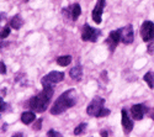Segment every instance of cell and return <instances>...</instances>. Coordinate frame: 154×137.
Wrapping results in <instances>:
<instances>
[{
    "label": "cell",
    "instance_id": "cell-2",
    "mask_svg": "<svg viewBox=\"0 0 154 137\" xmlns=\"http://www.w3.org/2000/svg\"><path fill=\"white\" fill-rule=\"evenodd\" d=\"M75 92L74 89H69L66 93H63L53 104L51 109V114L52 115H60L69 107H73L75 105Z\"/></svg>",
    "mask_w": 154,
    "mask_h": 137
},
{
    "label": "cell",
    "instance_id": "cell-25",
    "mask_svg": "<svg viewBox=\"0 0 154 137\" xmlns=\"http://www.w3.org/2000/svg\"><path fill=\"white\" fill-rule=\"evenodd\" d=\"M5 107H6L5 101L3 100V98H0V111H4V110H5Z\"/></svg>",
    "mask_w": 154,
    "mask_h": 137
},
{
    "label": "cell",
    "instance_id": "cell-28",
    "mask_svg": "<svg viewBox=\"0 0 154 137\" xmlns=\"http://www.w3.org/2000/svg\"><path fill=\"white\" fill-rule=\"evenodd\" d=\"M4 45H5V43H3V42H0V48H2V47H3Z\"/></svg>",
    "mask_w": 154,
    "mask_h": 137
},
{
    "label": "cell",
    "instance_id": "cell-19",
    "mask_svg": "<svg viewBox=\"0 0 154 137\" xmlns=\"http://www.w3.org/2000/svg\"><path fill=\"white\" fill-rule=\"evenodd\" d=\"M10 35V27H4L2 31H0V40H4V39H6V37Z\"/></svg>",
    "mask_w": 154,
    "mask_h": 137
},
{
    "label": "cell",
    "instance_id": "cell-10",
    "mask_svg": "<svg viewBox=\"0 0 154 137\" xmlns=\"http://www.w3.org/2000/svg\"><path fill=\"white\" fill-rule=\"evenodd\" d=\"M121 114H122V126H123V130L126 133H130L133 129V121L130 119L128 116V113L126 109H122L121 110Z\"/></svg>",
    "mask_w": 154,
    "mask_h": 137
},
{
    "label": "cell",
    "instance_id": "cell-18",
    "mask_svg": "<svg viewBox=\"0 0 154 137\" xmlns=\"http://www.w3.org/2000/svg\"><path fill=\"white\" fill-rule=\"evenodd\" d=\"M85 129H86V123H85V122L80 123L79 126H76V127H75V130H74V135H80V133H83V132L85 131Z\"/></svg>",
    "mask_w": 154,
    "mask_h": 137
},
{
    "label": "cell",
    "instance_id": "cell-11",
    "mask_svg": "<svg viewBox=\"0 0 154 137\" xmlns=\"http://www.w3.org/2000/svg\"><path fill=\"white\" fill-rule=\"evenodd\" d=\"M131 113H132V116L134 120H142L144 116V113H146V107L142 104L133 105L131 107Z\"/></svg>",
    "mask_w": 154,
    "mask_h": 137
},
{
    "label": "cell",
    "instance_id": "cell-9",
    "mask_svg": "<svg viewBox=\"0 0 154 137\" xmlns=\"http://www.w3.org/2000/svg\"><path fill=\"white\" fill-rule=\"evenodd\" d=\"M121 42L125 45H131L133 42V27L132 25H127L126 27L121 29Z\"/></svg>",
    "mask_w": 154,
    "mask_h": 137
},
{
    "label": "cell",
    "instance_id": "cell-21",
    "mask_svg": "<svg viewBox=\"0 0 154 137\" xmlns=\"http://www.w3.org/2000/svg\"><path fill=\"white\" fill-rule=\"evenodd\" d=\"M110 114V110L109 109H104L102 107L101 111H100V114H99V117H104V116H107Z\"/></svg>",
    "mask_w": 154,
    "mask_h": 137
},
{
    "label": "cell",
    "instance_id": "cell-14",
    "mask_svg": "<svg viewBox=\"0 0 154 137\" xmlns=\"http://www.w3.org/2000/svg\"><path fill=\"white\" fill-rule=\"evenodd\" d=\"M22 25H23V20L20 15H15L10 21V26L12 29H15V30H20L22 27Z\"/></svg>",
    "mask_w": 154,
    "mask_h": 137
},
{
    "label": "cell",
    "instance_id": "cell-27",
    "mask_svg": "<svg viewBox=\"0 0 154 137\" xmlns=\"http://www.w3.org/2000/svg\"><path fill=\"white\" fill-rule=\"evenodd\" d=\"M101 136H107V132L106 131H102L101 132Z\"/></svg>",
    "mask_w": 154,
    "mask_h": 137
},
{
    "label": "cell",
    "instance_id": "cell-6",
    "mask_svg": "<svg viewBox=\"0 0 154 137\" xmlns=\"http://www.w3.org/2000/svg\"><path fill=\"white\" fill-rule=\"evenodd\" d=\"M140 36L143 41H152L154 39V23L152 21H144L140 26Z\"/></svg>",
    "mask_w": 154,
    "mask_h": 137
},
{
    "label": "cell",
    "instance_id": "cell-7",
    "mask_svg": "<svg viewBox=\"0 0 154 137\" xmlns=\"http://www.w3.org/2000/svg\"><path fill=\"white\" fill-rule=\"evenodd\" d=\"M120 41H121V29L116 30V31H111L109 37L106 39V45H107V47H109V49L111 52L115 51V48L117 47Z\"/></svg>",
    "mask_w": 154,
    "mask_h": 137
},
{
    "label": "cell",
    "instance_id": "cell-1",
    "mask_svg": "<svg viewBox=\"0 0 154 137\" xmlns=\"http://www.w3.org/2000/svg\"><path fill=\"white\" fill-rule=\"evenodd\" d=\"M52 96H53V88L52 86L43 88L42 93H40L38 95L31 98V100L29 103V106L33 111H36V113H43L45 110H47Z\"/></svg>",
    "mask_w": 154,
    "mask_h": 137
},
{
    "label": "cell",
    "instance_id": "cell-23",
    "mask_svg": "<svg viewBox=\"0 0 154 137\" xmlns=\"http://www.w3.org/2000/svg\"><path fill=\"white\" fill-rule=\"evenodd\" d=\"M6 73V66H5V63L2 61L0 62V74H5Z\"/></svg>",
    "mask_w": 154,
    "mask_h": 137
},
{
    "label": "cell",
    "instance_id": "cell-4",
    "mask_svg": "<svg viewBox=\"0 0 154 137\" xmlns=\"http://www.w3.org/2000/svg\"><path fill=\"white\" fill-rule=\"evenodd\" d=\"M63 78H64V73L53 70V72L48 73L46 77H43L42 80H41V83H42V86H43V88H47V86H53L54 84L62 82Z\"/></svg>",
    "mask_w": 154,
    "mask_h": 137
},
{
    "label": "cell",
    "instance_id": "cell-24",
    "mask_svg": "<svg viewBox=\"0 0 154 137\" xmlns=\"http://www.w3.org/2000/svg\"><path fill=\"white\" fill-rule=\"evenodd\" d=\"M47 136H62L59 132H57V131H53V130H49L48 132H47Z\"/></svg>",
    "mask_w": 154,
    "mask_h": 137
},
{
    "label": "cell",
    "instance_id": "cell-13",
    "mask_svg": "<svg viewBox=\"0 0 154 137\" xmlns=\"http://www.w3.org/2000/svg\"><path fill=\"white\" fill-rule=\"evenodd\" d=\"M35 120H36V115H35V113H32V111H25V113H22V115H21V121L25 123V125H30V123Z\"/></svg>",
    "mask_w": 154,
    "mask_h": 137
},
{
    "label": "cell",
    "instance_id": "cell-3",
    "mask_svg": "<svg viewBox=\"0 0 154 137\" xmlns=\"http://www.w3.org/2000/svg\"><path fill=\"white\" fill-rule=\"evenodd\" d=\"M104 103H105V100L102 98L95 96L93 100H91V103L89 104L88 107H86L88 115L89 116H93V117H99V114H100L101 109L104 107Z\"/></svg>",
    "mask_w": 154,
    "mask_h": 137
},
{
    "label": "cell",
    "instance_id": "cell-12",
    "mask_svg": "<svg viewBox=\"0 0 154 137\" xmlns=\"http://www.w3.org/2000/svg\"><path fill=\"white\" fill-rule=\"evenodd\" d=\"M69 76L72 79L79 82L82 80V77H83V70H82V67L80 66H75L73 67L70 70H69Z\"/></svg>",
    "mask_w": 154,
    "mask_h": 137
},
{
    "label": "cell",
    "instance_id": "cell-22",
    "mask_svg": "<svg viewBox=\"0 0 154 137\" xmlns=\"http://www.w3.org/2000/svg\"><path fill=\"white\" fill-rule=\"evenodd\" d=\"M41 125H42V119H38L37 122L35 123V126H33V130L35 131H40L41 130Z\"/></svg>",
    "mask_w": 154,
    "mask_h": 137
},
{
    "label": "cell",
    "instance_id": "cell-15",
    "mask_svg": "<svg viewBox=\"0 0 154 137\" xmlns=\"http://www.w3.org/2000/svg\"><path fill=\"white\" fill-rule=\"evenodd\" d=\"M69 9H70V17H72L73 20H76V19L80 16V14H82V8H80L79 4H73Z\"/></svg>",
    "mask_w": 154,
    "mask_h": 137
},
{
    "label": "cell",
    "instance_id": "cell-16",
    "mask_svg": "<svg viewBox=\"0 0 154 137\" xmlns=\"http://www.w3.org/2000/svg\"><path fill=\"white\" fill-rule=\"evenodd\" d=\"M72 62V57L70 56H62V57H58L57 58V63L60 66V67H67Z\"/></svg>",
    "mask_w": 154,
    "mask_h": 137
},
{
    "label": "cell",
    "instance_id": "cell-8",
    "mask_svg": "<svg viewBox=\"0 0 154 137\" xmlns=\"http://www.w3.org/2000/svg\"><path fill=\"white\" fill-rule=\"evenodd\" d=\"M105 4H106V0H97V3L93 10V20L97 25L101 23V17H102V12H104Z\"/></svg>",
    "mask_w": 154,
    "mask_h": 137
},
{
    "label": "cell",
    "instance_id": "cell-26",
    "mask_svg": "<svg viewBox=\"0 0 154 137\" xmlns=\"http://www.w3.org/2000/svg\"><path fill=\"white\" fill-rule=\"evenodd\" d=\"M148 115H149V117H150L152 120H154V109H150V110L148 111Z\"/></svg>",
    "mask_w": 154,
    "mask_h": 137
},
{
    "label": "cell",
    "instance_id": "cell-17",
    "mask_svg": "<svg viewBox=\"0 0 154 137\" xmlns=\"http://www.w3.org/2000/svg\"><path fill=\"white\" fill-rule=\"evenodd\" d=\"M154 74L152 73V72H148L146 76L143 77V79H144V82L148 84V86L149 88H154Z\"/></svg>",
    "mask_w": 154,
    "mask_h": 137
},
{
    "label": "cell",
    "instance_id": "cell-5",
    "mask_svg": "<svg viewBox=\"0 0 154 137\" xmlns=\"http://www.w3.org/2000/svg\"><path fill=\"white\" fill-rule=\"evenodd\" d=\"M100 36V30L93 29L89 25H84L83 32H82V40L83 41H89V42H95L97 41Z\"/></svg>",
    "mask_w": 154,
    "mask_h": 137
},
{
    "label": "cell",
    "instance_id": "cell-20",
    "mask_svg": "<svg viewBox=\"0 0 154 137\" xmlns=\"http://www.w3.org/2000/svg\"><path fill=\"white\" fill-rule=\"evenodd\" d=\"M147 51H148V53H149V54H154V39H153V40H152V42L148 45Z\"/></svg>",
    "mask_w": 154,
    "mask_h": 137
}]
</instances>
